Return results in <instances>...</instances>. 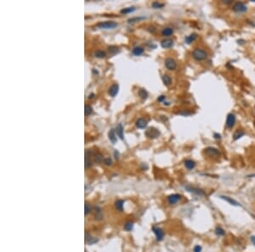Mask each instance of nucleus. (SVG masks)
Returning a JSON list of instances; mask_svg holds the SVG:
<instances>
[{"label": "nucleus", "instance_id": "nucleus-31", "mask_svg": "<svg viewBox=\"0 0 255 252\" xmlns=\"http://www.w3.org/2000/svg\"><path fill=\"white\" fill-rule=\"evenodd\" d=\"M102 161H103V156H102L101 154H98L94 156V161L97 162V163H101Z\"/></svg>", "mask_w": 255, "mask_h": 252}, {"label": "nucleus", "instance_id": "nucleus-3", "mask_svg": "<svg viewBox=\"0 0 255 252\" xmlns=\"http://www.w3.org/2000/svg\"><path fill=\"white\" fill-rule=\"evenodd\" d=\"M205 154L206 155L209 157H214V158H218L220 156V152L218 151V150H217L216 148H214V147H207L205 150Z\"/></svg>", "mask_w": 255, "mask_h": 252}, {"label": "nucleus", "instance_id": "nucleus-37", "mask_svg": "<svg viewBox=\"0 0 255 252\" xmlns=\"http://www.w3.org/2000/svg\"><path fill=\"white\" fill-rule=\"evenodd\" d=\"M140 19H142V18H134V19H129V20H128V22L131 23V22H134V21H139Z\"/></svg>", "mask_w": 255, "mask_h": 252}, {"label": "nucleus", "instance_id": "nucleus-41", "mask_svg": "<svg viewBox=\"0 0 255 252\" xmlns=\"http://www.w3.org/2000/svg\"><path fill=\"white\" fill-rule=\"evenodd\" d=\"M94 97V94H91V95H89V99H92Z\"/></svg>", "mask_w": 255, "mask_h": 252}, {"label": "nucleus", "instance_id": "nucleus-19", "mask_svg": "<svg viewBox=\"0 0 255 252\" xmlns=\"http://www.w3.org/2000/svg\"><path fill=\"white\" fill-rule=\"evenodd\" d=\"M132 53H133V54L135 55V56H140V55H141V54L144 53V49H143L142 47H140V46L135 47V48L133 49Z\"/></svg>", "mask_w": 255, "mask_h": 252}, {"label": "nucleus", "instance_id": "nucleus-22", "mask_svg": "<svg viewBox=\"0 0 255 252\" xmlns=\"http://www.w3.org/2000/svg\"><path fill=\"white\" fill-rule=\"evenodd\" d=\"M244 134H245L244 131L238 129V130H236V131L235 132V133H234V135H233V139H234V140H237V139H241Z\"/></svg>", "mask_w": 255, "mask_h": 252}, {"label": "nucleus", "instance_id": "nucleus-17", "mask_svg": "<svg viewBox=\"0 0 255 252\" xmlns=\"http://www.w3.org/2000/svg\"><path fill=\"white\" fill-rule=\"evenodd\" d=\"M174 33V29L172 27H166L162 31V35L164 37H169Z\"/></svg>", "mask_w": 255, "mask_h": 252}, {"label": "nucleus", "instance_id": "nucleus-29", "mask_svg": "<svg viewBox=\"0 0 255 252\" xmlns=\"http://www.w3.org/2000/svg\"><path fill=\"white\" fill-rule=\"evenodd\" d=\"M133 227H134V223L131 222H128L124 225V229L127 230V231H131L133 229Z\"/></svg>", "mask_w": 255, "mask_h": 252}, {"label": "nucleus", "instance_id": "nucleus-4", "mask_svg": "<svg viewBox=\"0 0 255 252\" xmlns=\"http://www.w3.org/2000/svg\"><path fill=\"white\" fill-rule=\"evenodd\" d=\"M97 26L101 29H113L117 26V23L115 21H104L97 24Z\"/></svg>", "mask_w": 255, "mask_h": 252}, {"label": "nucleus", "instance_id": "nucleus-24", "mask_svg": "<svg viewBox=\"0 0 255 252\" xmlns=\"http://www.w3.org/2000/svg\"><path fill=\"white\" fill-rule=\"evenodd\" d=\"M214 233L215 234L218 235V236H225V230L221 227H217L214 230Z\"/></svg>", "mask_w": 255, "mask_h": 252}, {"label": "nucleus", "instance_id": "nucleus-8", "mask_svg": "<svg viewBox=\"0 0 255 252\" xmlns=\"http://www.w3.org/2000/svg\"><path fill=\"white\" fill-rule=\"evenodd\" d=\"M182 199V196L178 194H173L167 197V202L169 205H175L178 201H180Z\"/></svg>", "mask_w": 255, "mask_h": 252}, {"label": "nucleus", "instance_id": "nucleus-28", "mask_svg": "<svg viewBox=\"0 0 255 252\" xmlns=\"http://www.w3.org/2000/svg\"><path fill=\"white\" fill-rule=\"evenodd\" d=\"M84 112H85V115H91V114L93 113V108H92V106H90L89 104L85 105Z\"/></svg>", "mask_w": 255, "mask_h": 252}, {"label": "nucleus", "instance_id": "nucleus-11", "mask_svg": "<svg viewBox=\"0 0 255 252\" xmlns=\"http://www.w3.org/2000/svg\"><path fill=\"white\" fill-rule=\"evenodd\" d=\"M174 45V41L171 40V39H165V40H163L161 42V46L163 48V49H169V48H172Z\"/></svg>", "mask_w": 255, "mask_h": 252}, {"label": "nucleus", "instance_id": "nucleus-5", "mask_svg": "<svg viewBox=\"0 0 255 252\" xmlns=\"http://www.w3.org/2000/svg\"><path fill=\"white\" fill-rule=\"evenodd\" d=\"M145 135L146 137H148L149 139H156L159 135H160V132L158 129L154 128V127H151L149 128L146 132H145Z\"/></svg>", "mask_w": 255, "mask_h": 252}, {"label": "nucleus", "instance_id": "nucleus-15", "mask_svg": "<svg viewBox=\"0 0 255 252\" xmlns=\"http://www.w3.org/2000/svg\"><path fill=\"white\" fill-rule=\"evenodd\" d=\"M220 197H221V199H223V200H225V201H227L228 203H230L231 205H235V206H239V205H240V204L236 201H235L233 198H230V197H228V196H224V195H222V196H220Z\"/></svg>", "mask_w": 255, "mask_h": 252}, {"label": "nucleus", "instance_id": "nucleus-6", "mask_svg": "<svg viewBox=\"0 0 255 252\" xmlns=\"http://www.w3.org/2000/svg\"><path fill=\"white\" fill-rule=\"evenodd\" d=\"M165 66L166 68L169 71H174L177 68V63L174 59L167 58L165 60Z\"/></svg>", "mask_w": 255, "mask_h": 252}, {"label": "nucleus", "instance_id": "nucleus-9", "mask_svg": "<svg viewBox=\"0 0 255 252\" xmlns=\"http://www.w3.org/2000/svg\"><path fill=\"white\" fill-rule=\"evenodd\" d=\"M236 123V116L235 115L232 113H230L227 115V119H226V126L228 128H232L235 126Z\"/></svg>", "mask_w": 255, "mask_h": 252}, {"label": "nucleus", "instance_id": "nucleus-38", "mask_svg": "<svg viewBox=\"0 0 255 252\" xmlns=\"http://www.w3.org/2000/svg\"><path fill=\"white\" fill-rule=\"evenodd\" d=\"M214 138L216 139H221V136L220 134H218V133H214Z\"/></svg>", "mask_w": 255, "mask_h": 252}, {"label": "nucleus", "instance_id": "nucleus-39", "mask_svg": "<svg viewBox=\"0 0 255 252\" xmlns=\"http://www.w3.org/2000/svg\"><path fill=\"white\" fill-rule=\"evenodd\" d=\"M251 242L254 244V245H255V236H252L251 237Z\"/></svg>", "mask_w": 255, "mask_h": 252}, {"label": "nucleus", "instance_id": "nucleus-23", "mask_svg": "<svg viewBox=\"0 0 255 252\" xmlns=\"http://www.w3.org/2000/svg\"><path fill=\"white\" fill-rule=\"evenodd\" d=\"M197 38V35L196 33H192L191 35H189L188 37L185 38V43H188V44H191V43H193L196 39Z\"/></svg>", "mask_w": 255, "mask_h": 252}, {"label": "nucleus", "instance_id": "nucleus-27", "mask_svg": "<svg viewBox=\"0 0 255 252\" xmlns=\"http://www.w3.org/2000/svg\"><path fill=\"white\" fill-rule=\"evenodd\" d=\"M135 10V7H128V8H124L121 10V13L122 14H128V13L133 12Z\"/></svg>", "mask_w": 255, "mask_h": 252}, {"label": "nucleus", "instance_id": "nucleus-10", "mask_svg": "<svg viewBox=\"0 0 255 252\" xmlns=\"http://www.w3.org/2000/svg\"><path fill=\"white\" fill-rule=\"evenodd\" d=\"M147 124H148L147 121H146L145 119H144V118H139V119L136 121V123H135L136 126H137L138 128H140V129H143V128L146 127V126H147Z\"/></svg>", "mask_w": 255, "mask_h": 252}, {"label": "nucleus", "instance_id": "nucleus-2", "mask_svg": "<svg viewBox=\"0 0 255 252\" xmlns=\"http://www.w3.org/2000/svg\"><path fill=\"white\" fill-rule=\"evenodd\" d=\"M232 10L236 13H244L247 10V7L242 2H236L233 4Z\"/></svg>", "mask_w": 255, "mask_h": 252}, {"label": "nucleus", "instance_id": "nucleus-33", "mask_svg": "<svg viewBox=\"0 0 255 252\" xmlns=\"http://www.w3.org/2000/svg\"><path fill=\"white\" fill-rule=\"evenodd\" d=\"M203 251V248L201 245H196L193 249V252H202Z\"/></svg>", "mask_w": 255, "mask_h": 252}, {"label": "nucleus", "instance_id": "nucleus-30", "mask_svg": "<svg viewBox=\"0 0 255 252\" xmlns=\"http://www.w3.org/2000/svg\"><path fill=\"white\" fill-rule=\"evenodd\" d=\"M163 6H164V3H162L159 2H153L152 3V7L155 9H161Z\"/></svg>", "mask_w": 255, "mask_h": 252}, {"label": "nucleus", "instance_id": "nucleus-35", "mask_svg": "<svg viewBox=\"0 0 255 252\" xmlns=\"http://www.w3.org/2000/svg\"><path fill=\"white\" fill-rule=\"evenodd\" d=\"M104 162H105V164L107 165H111L112 163V161L111 158H105V159L104 160Z\"/></svg>", "mask_w": 255, "mask_h": 252}, {"label": "nucleus", "instance_id": "nucleus-16", "mask_svg": "<svg viewBox=\"0 0 255 252\" xmlns=\"http://www.w3.org/2000/svg\"><path fill=\"white\" fill-rule=\"evenodd\" d=\"M185 166L188 170H192L196 167V162L192 160H186L185 161Z\"/></svg>", "mask_w": 255, "mask_h": 252}, {"label": "nucleus", "instance_id": "nucleus-21", "mask_svg": "<svg viewBox=\"0 0 255 252\" xmlns=\"http://www.w3.org/2000/svg\"><path fill=\"white\" fill-rule=\"evenodd\" d=\"M139 96H140V98L143 100H145L147 98H148V93H147V91L145 90V89H144V88H140V90H139Z\"/></svg>", "mask_w": 255, "mask_h": 252}, {"label": "nucleus", "instance_id": "nucleus-32", "mask_svg": "<svg viewBox=\"0 0 255 252\" xmlns=\"http://www.w3.org/2000/svg\"><path fill=\"white\" fill-rule=\"evenodd\" d=\"M91 211V206L88 203L85 204V215H88Z\"/></svg>", "mask_w": 255, "mask_h": 252}, {"label": "nucleus", "instance_id": "nucleus-12", "mask_svg": "<svg viewBox=\"0 0 255 252\" xmlns=\"http://www.w3.org/2000/svg\"><path fill=\"white\" fill-rule=\"evenodd\" d=\"M186 189H188L190 192H191V193H194V194H197L199 196H203V195H205V193H204V191L203 189H198V188H194V187H186Z\"/></svg>", "mask_w": 255, "mask_h": 252}, {"label": "nucleus", "instance_id": "nucleus-34", "mask_svg": "<svg viewBox=\"0 0 255 252\" xmlns=\"http://www.w3.org/2000/svg\"><path fill=\"white\" fill-rule=\"evenodd\" d=\"M109 51L111 53H112V54H115V53H116L118 51V48L117 47H114V46H112V47L109 48Z\"/></svg>", "mask_w": 255, "mask_h": 252}, {"label": "nucleus", "instance_id": "nucleus-20", "mask_svg": "<svg viewBox=\"0 0 255 252\" xmlns=\"http://www.w3.org/2000/svg\"><path fill=\"white\" fill-rule=\"evenodd\" d=\"M116 131L114 129H111L109 131V133H108V136H109V139L111 140V142L112 144H116V134H115Z\"/></svg>", "mask_w": 255, "mask_h": 252}, {"label": "nucleus", "instance_id": "nucleus-14", "mask_svg": "<svg viewBox=\"0 0 255 252\" xmlns=\"http://www.w3.org/2000/svg\"><path fill=\"white\" fill-rule=\"evenodd\" d=\"M118 90H119V86H118V84H116V83H115L113 84L110 89H109V94L112 96V97H115L116 95V93H118Z\"/></svg>", "mask_w": 255, "mask_h": 252}, {"label": "nucleus", "instance_id": "nucleus-25", "mask_svg": "<svg viewBox=\"0 0 255 252\" xmlns=\"http://www.w3.org/2000/svg\"><path fill=\"white\" fill-rule=\"evenodd\" d=\"M123 204H124L123 201H121V200H119V201H117L115 203V205H116V210L123 211Z\"/></svg>", "mask_w": 255, "mask_h": 252}, {"label": "nucleus", "instance_id": "nucleus-40", "mask_svg": "<svg viewBox=\"0 0 255 252\" xmlns=\"http://www.w3.org/2000/svg\"><path fill=\"white\" fill-rule=\"evenodd\" d=\"M223 3H227V4H228V3H232V1H231V0H227V1L224 0V1H223Z\"/></svg>", "mask_w": 255, "mask_h": 252}, {"label": "nucleus", "instance_id": "nucleus-26", "mask_svg": "<svg viewBox=\"0 0 255 252\" xmlns=\"http://www.w3.org/2000/svg\"><path fill=\"white\" fill-rule=\"evenodd\" d=\"M94 55L97 57V58H105V56H106V54H105V52H104L103 50H97L95 53H94Z\"/></svg>", "mask_w": 255, "mask_h": 252}, {"label": "nucleus", "instance_id": "nucleus-1", "mask_svg": "<svg viewBox=\"0 0 255 252\" xmlns=\"http://www.w3.org/2000/svg\"><path fill=\"white\" fill-rule=\"evenodd\" d=\"M207 56H208L207 53L203 49H199V48L195 49L194 51L192 52V57L197 61L205 60L207 58Z\"/></svg>", "mask_w": 255, "mask_h": 252}, {"label": "nucleus", "instance_id": "nucleus-7", "mask_svg": "<svg viewBox=\"0 0 255 252\" xmlns=\"http://www.w3.org/2000/svg\"><path fill=\"white\" fill-rule=\"evenodd\" d=\"M152 231L157 241H161V240H163V238H164V232H163V230L161 227H153Z\"/></svg>", "mask_w": 255, "mask_h": 252}, {"label": "nucleus", "instance_id": "nucleus-18", "mask_svg": "<svg viewBox=\"0 0 255 252\" xmlns=\"http://www.w3.org/2000/svg\"><path fill=\"white\" fill-rule=\"evenodd\" d=\"M162 79H163V83H164V85L165 86H170L171 85V83H172V79H171V77L170 76H168V75H167V74H164L163 76H162Z\"/></svg>", "mask_w": 255, "mask_h": 252}, {"label": "nucleus", "instance_id": "nucleus-13", "mask_svg": "<svg viewBox=\"0 0 255 252\" xmlns=\"http://www.w3.org/2000/svg\"><path fill=\"white\" fill-rule=\"evenodd\" d=\"M116 133L117 134V136L120 138V139L123 140L124 139V136H123V126L121 123H119L116 127Z\"/></svg>", "mask_w": 255, "mask_h": 252}, {"label": "nucleus", "instance_id": "nucleus-36", "mask_svg": "<svg viewBox=\"0 0 255 252\" xmlns=\"http://www.w3.org/2000/svg\"><path fill=\"white\" fill-rule=\"evenodd\" d=\"M165 100H166L165 95H161V96L157 99V101H159V102H164Z\"/></svg>", "mask_w": 255, "mask_h": 252}]
</instances>
